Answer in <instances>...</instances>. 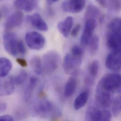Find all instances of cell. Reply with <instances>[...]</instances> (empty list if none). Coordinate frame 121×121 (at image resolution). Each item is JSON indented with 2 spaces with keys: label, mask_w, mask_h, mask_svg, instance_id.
Returning a JSON list of instances; mask_svg holds the SVG:
<instances>
[{
  "label": "cell",
  "mask_w": 121,
  "mask_h": 121,
  "mask_svg": "<svg viewBox=\"0 0 121 121\" xmlns=\"http://www.w3.org/2000/svg\"><path fill=\"white\" fill-rule=\"evenodd\" d=\"M3 40L4 48L10 55L16 57L26 53V49L24 43L18 39L14 33L7 31L3 35Z\"/></svg>",
  "instance_id": "1"
},
{
  "label": "cell",
  "mask_w": 121,
  "mask_h": 121,
  "mask_svg": "<svg viewBox=\"0 0 121 121\" xmlns=\"http://www.w3.org/2000/svg\"><path fill=\"white\" fill-rule=\"evenodd\" d=\"M97 87L112 94L121 91V75L118 73H110L103 76Z\"/></svg>",
  "instance_id": "2"
},
{
  "label": "cell",
  "mask_w": 121,
  "mask_h": 121,
  "mask_svg": "<svg viewBox=\"0 0 121 121\" xmlns=\"http://www.w3.org/2000/svg\"><path fill=\"white\" fill-rule=\"evenodd\" d=\"M111 118L110 112L107 109L101 108L96 102L89 106L85 116V120L89 121H110Z\"/></svg>",
  "instance_id": "3"
},
{
  "label": "cell",
  "mask_w": 121,
  "mask_h": 121,
  "mask_svg": "<svg viewBox=\"0 0 121 121\" xmlns=\"http://www.w3.org/2000/svg\"><path fill=\"white\" fill-rule=\"evenodd\" d=\"M60 55L57 52L52 50L47 52L42 59L43 72L47 74L55 72L60 65Z\"/></svg>",
  "instance_id": "4"
},
{
  "label": "cell",
  "mask_w": 121,
  "mask_h": 121,
  "mask_svg": "<svg viewBox=\"0 0 121 121\" xmlns=\"http://www.w3.org/2000/svg\"><path fill=\"white\" fill-rule=\"evenodd\" d=\"M25 41L29 48L36 51L42 49L45 44L44 36L40 33L34 31L26 34Z\"/></svg>",
  "instance_id": "5"
},
{
  "label": "cell",
  "mask_w": 121,
  "mask_h": 121,
  "mask_svg": "<svg viewBox=\"0 0 121 121\" xmlns=\"http://www.w3.org/2000/svg\"><path fill=\"white\" fill-rule=\"evenodd\" d=\"M53 104L50 101L43 99L37 102L34 107L36 114L41 117H49L55 113Z\"/></svg>",
  "instance_id": "6"
},
{
  "label": "cell",
  "mask_w": 121,
  "mask_h": 121,
  "mask_svg": "<svg viewBox=\"0 0 121 121\" xmlns=\"http://www.w3.org/2000/svg\"><path fill=\"white\" fill-rule=\"evenodd\" d=\"M121 32L108 30L106 35V43L111 52H121Z\"/></svg>",
  "instance_id": "7"
},
{
  "label": "cell",
  "mask_w": 121,
  "mask_h": 121,
  "mask_svg": "<svg viewBox=\"0 0 121 121\" xmlns=\"http://www.w3.org/2000/svg\"><path fill=\"white\" fill-rule=\"evenodd\" d=\"M97 104L101 108L107 109L109 107L112 100V94L97 87L95 92Z\"/></svg>",
  "instance_id": "8"
},
{
  "label": "cell",
  "mask_w": 121,
  "mask_h": 121,
  "mask_svg": "<svg viewBox=\"0 0 121 121\" xmlns=\"http://www.w3.org/2000/svg\"><path fill=\"white\" fill-rule=\"evenodd\" d=\"M81 64L70 53H67L64 60L63 69L66 74L75 75L78 73V68Z\"/></svg>",
  "instance_id": "9"
},
{
  "label": "cell",
  "mask_w": 121,
  "mask_h": 121,
  "mask_svg": "<svg viewBox=\"0 0 121 121\" xmlns=\"http://www.w3.org/2000/svg\"><path fill=\"white\" fill-rule=\"evenodd\" d=\"M106 66L112 71H120L121 68V52H111L107 57Z\"/></svg>",
  "instance_id": "10"
},
{
  "label": "cell",
  "mask_w": 121,
  "mask_h": 121,
  "mask_svg": "<svg viewBox=\"0 0 121 121\" xmlns=\"http://www.w3.org/2000/svg\"><path fill=\"white\" fill-rule=\"evenodd\" d=\"M97 26V23L95 19L86 20L84 29L81 38V43L82 46H85L88 45L91 38L93 36Z\"/></svg>",
  "instance_id": "11"
},
{
  "label": "cell",
  "mask_w": 121,
  "mask_h": 121,
  "mask_svg": "<svg viewBox=\"0 0 121 121\" xmlns=\"http://www.w3.org/2000/svg\"><path fill=\"white\" fill-rule=\"evenodd\" d=\"M85 4L86 0H70L63 3L62 9L65 12L78 13L83 9Z\"/></svg>",
  "instance_id": "12"
},
{
  "label": "cell",
  "mask_w": 121,
  "mask_h": 121,
  "mask_svg": "<svg viewBox=\"0 0 121 121\" xmlns=\"http://www.w3.org/2000/svg\"><path fill=\"white\" fill-rule=\"evenodd\" d=\"M26 19L33 26L40 31L46 32L49 29L48 25L38 13L27 16Z\"/></svg>",
  "instance_id": "13"
},
{
  "label": "cell",
  "mask_w": 121,
  "mask_h": 121,
  "mask_svg": "<svg viewBox=\"0 0 121 121\" xmlns=\"http://www.w3.org/2000/svg\"><path fill=\"white\" fill-rule=\"evenodd\" d=\"M23 18L24 14L21 11H18L13 13L7 18L5 24V29L9 30L20 26L23 23Z\"/></svg>",
  "instance_id": "14"
},
{
  "label": "cell",
  "mask_w": 121,
  "mask_h": 121,
  "mask_svg": "<svg viewBox=\"0 0 121 121\" xmlns=\"http://www.w3.org/2000/svg\"><path fill=\"white\" fill-rule=\"evenodd\" d=\"M0 79V97L11 95L15 90L13 77Z\"/></svg>",
  "instance_id": "15"
},
{
  "label": "cell",
  "mask_w": 121,
  "mask_h": 121,
  "mask_svg": "<svg viewBox=\"0 0 121 121\" xmlns=\"http://www.w3.org/2000/svg\"><path fill=\"white\" fill-rule=\"evenodd\" d=\"M14 6L21 10L31 12L34 10L37 5V0H16Z\"/></svg>",
  "instance_id": "16"
},
{
  "label": "cell",
  "mask_w": 121,
  "mask_h": 121,
  "mask_svg": "<svg viewBox=\"0 0 121 121\" xmlns=\"http://www.w3.org/2000/svg\"><path fill=\"white\" fill-rule=\"evenodd\" d=\"M73 23V18L72 17H67L65 20L60 22L57 25V28L61 34L65 38H67L71 32Z\"/></svg>",
  "instance_id": "17"
},
{
  "label": "cell",
  "mask_w": 121,
  "mask_h": 121,
  "mask_svg": "<svg viewBox=\"0 0 121 121\" xmlns=\"http://www.w3.org/2000/svg\"><path fill=\"white\" fill-rule=\"evenodd\" d=\"M99 70V63L98 61H92L89 65L88 69V76L85 79L86 82L89 84H92L95 79L97 77Z\"/></svg>",
  "instance_id": "18"
},
{
  "label": "cell",
  "mask_w": 121,
  "mask_h": 121,
  "mask_svg": "<svg viewBox=\"0 0 121 121\" xmlns=\"http://www.w3.org/2000/svg\"><path fill=\"white\" fill-rule=\"evenodd\" d=\"M89 98L88 91H83L76 98L73 103V107L75 110H79L83 108L87 103Z\"/></svg>",
  "instance_id": "19"
},
{
  "label": "cell",
  "mask_w": 121,
  "mask_h": 121,
  "mask_svg": "<svg viewBox=\"0 0 121 121\" xmlns=\"http://www.w3.org/2000/svg\"><path fill=\"white\" fill-rule=\"evenodd\" d=\"M77 80L75 77L70 78L67 81L64 89V95L66 98L72 96L76 91L77 87Z\"/></svg>",
  "instance_id": "20"
},
{
  "label": "cell",
  "mask_w": 121,
  "mask_h": 121,
  "mask_svg": "<svg viewBox=\"0 0 121 121\" xmlns=\"http://www.w3.org/2000/svg\"><path fill=\"white\" fill-rule=\"evenodd\" d=\"M12 67V62L6 58H0V78H4L9 73Z\"/></svg>",
  "instance_id": "21"
},
{
  "label": "cell",
  "mask_w": 121,
  "mask_h": 121,
  "mask_svg": "<svg viewBox=\"0 0 121 121\" xmlns=\"http://www.w3.org/2000/svg\"><path fill=\"white\" fill-rule=\"evenodd\" d=\"M100 15L99 9L95 6L90 4L88 6L85 14V18L86 20L88 19H95Z\"/></svg>",
  "instance_id": "22"
},
{
  "label": "cell",
  "mask_w": 121,
  "mask_h": 121,
  "mask_svg": "<svg viewBox=\"0 0 121 121\" xmlns=\"http://www.w3.org/2000/svg\"><path fill=\"white\" fill-rule=\"evenodd\" d=\"M30 64L35 73L37 74H41L43 72L42 62L39 56H34L30 61Z\"/></svg>",
  "instance_id": "23"
},
{
  "label": "cell",
  "mask_w": 121,
  "mask_h": 121,
  "mask_svg": "<svg viewBox=\"0 0 121 121\" xmlns=\"http://www.w3.org/2000/svg\"><path fill=\"white\" fill-rule=\"evenodd\" d=\"M88 45H89V49L90 52L92 55L95 54L99 48V39L97 35H93L91 38Z\"/></svg>",
  "instance_id": "24"
},
{
  "label": "cell",
  "mask_w": 121,
  "mask_h": 121,
  "mask_svg": "<svg viewBox=\"0 0 121 121\" xmlns=\"http://www.w3.org/2000/svg\"><path fill=\"white\" fill-rule=\"evenodd\" d=\"M111 104L112 105V112L115 117H118L121 113V102L120 96H117L112 99Z\"/></svg>",
  "instance_id": "25"
},
{
  "label": "cell",
  "mask_w": 121,
  "mask_h": 121,
  "mask_svg": "<svg viewBox=\"0 0 121 121\" xmlns=\"http://www.w3.org/2000/svg\"><path fill=\"white\" fill-rule=\"evenodd\" d=\"M37 83V79L35 77H32L31 78L29 82V83L26 89L25 93V99L27 100H28L31 97L34 89H35L36 84Z\"/></svg>",
  "instance_id": "26"
},
{
  "label": "cell",
  "mask_w": 121,
  "mask_h": 121,
  "mask_svg": "<svg viewBox=\"0 0 121 121\" xmlns=\"http://www.w3.org/2000/svg\"><path fill=\"white\" fill-rule=\"evenodd\" d=\"M70 54L76 59L82 61L83 51L82 49L78 45H74L71 48Z\"/></svg>",
  "instance_id": "27"
},
{
  "label": "cell",
  "mask_w": 121,
  "mask_h": 121,
  "mask_svg": "<svg viewBox=\"0 0 121 121\" xmlns=\"http://www.w3.org/2000/svg\"><path fill=\"white\" fill-rule=\"evenodd\" d=\"M108 30L121 32V20L120 17L115 18L109 23Z\"/></svg>",
  "instance_id": "28"
},
{
  "label": "cell",
  "mask_w": 121,
  "mask_h": 121,
  "mask_svg": "<svg viewBox=\"0 0 121 121\" xmlns=\"http://www.w3.org/2000/svg\"><path fill=\"white\" fill-rule=\"evenodd\" d=\"M27 78V73L26 70H23L15 77H13L15 85H20L25 82Z\"/></svg>",
  "instance_id": "29"
},
{
  "label": "cell",
  "mask_w": 121,
  "mask_h": 121,
  "mask_svg": "<svg viewBox=\"0 0 121 121\" xmlns=\"http://www.w3.org/2000/svg\"><path fill=\"white\" fill-rule=\"evenodd\" d=\"M115 11H118L121 9L120 0H108L107 7Z\"/></svg>",
  "instance_id": "30"
},
{
  "label": "cell",
  "mask_w": 121,
  "mask_h": 121,
  "mask_svg": "<svg viewBox=\"0 0 121 121\" xmlns=\"http://www.w3.org/2000/svg\"><path fill=\"white\" fill-rule=\"evenodd\" d=\"M81 29V25L80 24H77L75 27L73 29L71 32V36L73 37H75L77 36L79 32H80Z\"/></svg>",
  "instance_id": "31"
},
{
  "label": "cell",
  "mask_w": 121,
  "mask_h": 121,
  "mask_svg": "<svg viewBox=\"0 0 121 121\" xmlns=\"http://www.w3.org/2000/svg\"><path fill=\"white\" fill-rule=\"evenodd\" d=\"M16 61H17V63L19 65H20L22 67H26L27 66V63L26 61L23 58H17L16 59Z\"/></svg>",
  "instance_id": "32"
},
{
  "label": "cell",
  "mask_w": 121,
  "mask_h": 121,
  "mask_svg": "<svg viewBox=\"0 0 121 121\" xmlns=\"http://www.w3.org/2000/svg\"><path fill=\"white\" fill-rule=\"evenodd\" d=\"M14 119L12 116L9 115H5L0 116V121H13Z\"/></svg>",
  "instance_id": "33"
},
{
  "label": "cell",
  "mask_w": 121,
  "mask_h": 121,
  "mask_svg": "<svg viewBox=\"0 0 121 121\" xmlns=\"http://www.w3.org/2000/svg\"><path fill=\"white\" fill-rule=\"evenodd\" d=\"M96 1L102 7L105 8L107 7L108 0H96Z\"/></svg>",
  "instance_id": "34"
},
{
  "label": "cell",
  "mask_w": 121,
  "mask_h": 121,
  "mask_svg": "<svg viewBox=\"0 0 121 121\" xmlns=\"http://www.w3.org/2000/svg\"><path fill=\"white\" fill-rule=\"evenodd\" d=\"M7 108V104L4 102L0 101V114L3 113Z\"/></svg>",
  "instance_id": "35"
},
{
  "label": "cell",
  "mask_w": 121,
  "mask_h": 121,
  "mask_svg": "<svg viewBox=\"0 0 121 121\" xmlns=\"http://www.w3.org/2000/svg\"><path fill=\"white\" fill-rule=\"evenodd\" d=\"M59 0H46V2L48 4L52 5V4L58 1Z\"/></svg>",
  "instance_id": "36"
}]
</instances>
